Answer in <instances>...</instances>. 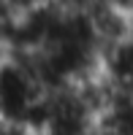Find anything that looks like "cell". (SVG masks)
<instances>
[{"label":"cell","mask_w":133,"mask_h":135,"mask_svg":"<svg viewBox=\"0 0 133 135\" xmlns=\"http://www.w3.org/2000/svg\"><path fill=\"white\" fill-rule=\"evenodd\" d=\"M36 65L27 54L8 51L0 60V119L6 122H25L30 108L46 95Z\"/></svg>","instance_id":"1"},{"label":"cell","mask_w":133,"mask_h":135,"mask_svg":"<svg viewBox=\"0 0 133 135\" xmlns=\"http://www.w3.org/2000/svg\"><path fill=\"white\" fill-rule=\"evenodd\" d=\"M101 76L114 89H133V32L101 46Z\"/></svg>","instance_id":"2"},{"label":"cell","mask_w":133,"mask_h":135,"mask_svg":"<svg viewBox=\"0 0 133 135\" xmlns=\"http://www.w3.org/2000/svg\"><path fill=\"white\" fill-rule=\"evenodd\" d=\"M52 0H6V19L3 22H14V19H22V16H30L36 11L46 8Z\"/></svg>","instance_id":"3"},{"label":"cell","mask_w":133,"mask_h":135,"mask_svg":"<svg viewBox=\"0 0 133 135\" xmlns=\"http://www.w3.org/2000/svg\"><path fill=\"white\" fill-rule=\"evenodd\" d=\"M0 135H36V132L27 130L25 124H19V122H6V119H0Z\"/></svg>","instance_id":"4"},{"label":"cell","mask_w":133,"mask_h":135,"mask_svg":"<svg viewBox=\"0 0 133 135\" xmlns=\"http://www.w3.org/2000/svg\"><path fill=\"white\" fill-rule=\"evenodd\" d=\"M0 19H6V0H0Z\"/></svg>","instance_id":"5"}]
</instances>
